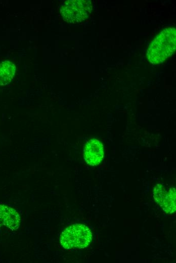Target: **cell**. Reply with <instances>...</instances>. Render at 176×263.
Listing matches in <instances>:
<instances>
[{
    "label": "cell",
    "instance_id": "1",
    "mask_svg": "<svg viewBox=\"0 0 176 263\" xmlns=\"http://www.w3.org/2000/svg\"><path fill=\"white\" fill-rule=\"evenodd\" d=\"M175 28H166L149 45L147 53V59L154 65L162 63L173 54L175 50Z\"/></svg>",
    "mask_w": 176,
    "mask_h": 263
},
{
    "label": "cell",
    "instance_id": "2",
    "mask_svg": "<svg viewBox=\"0 0 176 263\" xmlns=\"http://www.w3.org/2000/svg\"><path fill=\"white\" fill-rule=\"evenodd\" d=\"M92 240V233L84 225L75 224L67 227L60 236V242L66 249H82L86 247Z\"/></svg>",
    "mask_w": 176,
    "mask_h": 263
},
{
    "label": "cell",
    "instance_id": "3",
    "mask_svg": "<svg viewBox=\"0 0 176 263\" xmlns=\"http://www.w3.org/2000/svg\"><path fill=\"white\" fill-rule=\"evenodd\" d=\"M89 0H68L61 5L60 13L63 19L68 23L76 24L84 21L92 11Z\"/></svg>",
    "mask_w": 176,
    "mask_h": 263
},
{
    "label": "cell",
    "instance_id": "4",
    "mask_svg": "<svg viewBox=\"0 0 176 263\" xmlns=\"http://www.w3.org/2000/svg\"><path fill=\"white\" fill-rule=\"evenodd\" d=\"M83 157L86 163L91 166L99 164L104 157L102 143L96 139L90 140L84 146Z\"/></svg>",
    "mask_w": 176,
    "mask_h": 263
},
{
    "label": "cell",
    "instance_id": "5",
    "mask_svg": "<svg viewBox=\"0 0 176 263\" xmlns=\"http://www.w3.org/2000/svg\"><path fill=\"white\" fill-rule=\"evenodd\" d=\"M20 216L14 208L0 204V222L12 231L17 230L20 225Z\"/></svg>",
    "mask_w": 176,
    "mask_h": 263
},
{
    "label": "cell",
    "instance_id": "6",
    "mask_svg": "<svg viewBox=\"0 0 176 263\" xmlns=\"http://www.w3.org/2000/svg\"><path fill=\"white\" fill-rule=\"evenodd\" d=\"M16 72V66L9 61L0 64V85H6L13 79Z\"/></svg>",
    "mask_w": 176,
    "mask_h": 263
},
{
    "label": "cell",
    "instance_id": "7",
    "mask_svg": "<svg viewBox=\"0 0 176 263\" xmlns=\"http://www.w3.org/2000/svg\"><path fill=\"white\" fill-rule=\"evenodd\" d=\"M176 193L174 187L166 191L165 196L160 206L167 213H172L176 210Z\"/></svg>",
    "mask_w": 176,
    "mask_h": 263
},
{
    "label": "cell",
    "instance_id": "8",
    "mask_svg": "<svg viewBox=\"0 0 176 263\" xmlns=\"http://www.w3.org/2000/svg\"><path fill=\"white\" fill-rule=\"evenodd\" d=\"M1 225H2V224H1V223L0 222V228H1Z\"/></svg>",
    "mask_w": 176,
    "mask_h": 263
}]
</instances>
